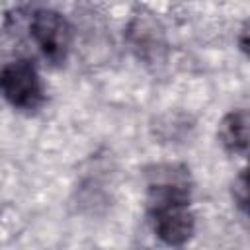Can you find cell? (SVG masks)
<instances>
[{
  "label": "cell",
  "instance_id": "cell-3",
  "mask_svg": "<svg viewBox=\"0 0 250 250\" xmlns=\"http://www.w3.org/2000/svg\"><path fill=\"white\" fill-rule=\"evenodd\" d=\"M29 33L49 62L62 64L66 61L72 43V29L62 14L55 10L35 12L29 21Z\"/></svg>",
  "mask_w": 250,
  "mask_h": 250
},
{
  "label": "cell",
  "instance_id": "cell-6",
  "mask_svg": "<svg viewBox=\"0 0 250 250\" xmlns=\"http://www.w3.org/2000/svg\"><path fill=\"white\" fill-rule=\"evenodd\" d=\"M238 45H240V51L244 55H248V25L244 23L242 29H240V35H238Z\"/></svg>",
  "mask_w": 250,
  "mask_h": 250
},
{
  "label": "cell",
  "instance_id": "cell-5",
  "mask_svg": "<svg viewBox=\"0 0 250 250\" xmlns=\"http://www.w3.org/2000/svg\"><path fill=\"white\" fill-rule=\"evenodd\" d=\"M232 199H234L236 207L246 215V211H248V178H246V170H240V174L232 182Z\"/></svg>",
  "mask_w": 250,
  "mask_h": 250
},
{
  "label": "cell",
  "instance_id": "cell-4",
  "mask_svg": "<svg viewBox=\"0 0 250 250\" xmlns=\"http://www.w3.org/2000/svg\"><path fill=\"white\" fill-rule=\"evenodd\" d=\"M217 137L227 152L246 154L248 150V111L242 107L229 111L219 123Z\"/></svg>",
  "mask_w": 250,
  "mask_h": 250
},
{
  "label": "cell",
  "instance_id": "cell-2",
  "mask_svg": "<svg viewBox=\"0 0 250 250\" xmlns=\"http://www.w3.org/2000/svg\"><path fill=\"white\" fill-rule=\"evenodd\" d=\"M0 94L16 109L33 111L45 102L41 76L31 61H12L0 68Z\"/></svg>",
  "mask_w": 250,
  "mask_h": 250
},
{
  "label": "cell",
  "instance_id": "cell-1",
  "mask_svg": "<svg viewBox=\"0 0 250 250\" xmlns=\"http://www.w3.org/2000/svg\"><path fill=\"white\" fill-rule=\"evenodd\" d=\"M191 180L184 164H154L146 168V211L156 236L168 246L186 244L195 230L189 209Z\"/></svg>",
  "mask_w": 250,
  "mask_h": 250
}]
</instances>
